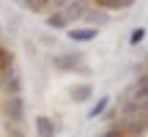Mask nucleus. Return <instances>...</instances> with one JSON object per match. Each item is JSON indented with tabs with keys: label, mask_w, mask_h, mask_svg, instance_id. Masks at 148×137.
<instances>
[{
	"label": "nucleus",
	"mask_w": 148,
	"mask_h": 137,
	"mask_svg": "<svg viewBox=\"0 0 148 137\" xmlns=\"http://www.w3.org/2000/svg\"><path fill=\"white\" fill-rule=\"evenodd\" d=\"M55 132H58V126L52 123L49 115H38L36 118V137H55Z\"/></svg>",
	"instance_id": "obj_7"
},
{
	"label": "nucleus",
	"mask_w": 148,
	"mask_h": 137,
	"mask_svg": "<svg viewBox=\"0 0 148 137\" xmlns=\"http://www.w3.org/2000/svg\"><path fill=\"white\" fill-rule=\"evenodd\" d=\"M52 66L55 68H60V71H85V66H82V52H58L52 58Z\"/></svg>",
	"instance_id": "obj_3"
},
{
	"label": "nucleus",
	"mask_w": 148,
	"mask_h": 137,
	"mask_svg": "<svg viewBox=\"0 0 148 137\" xmlns=\"http://www.w3.org/2000/svg\"><path fill=\"white\" fill-rule=\"evenodd\" d=\"M137 107H140V112H143V115H148V99H145V101H140Z\"/></svg>",
	"instance_id": "obj_18"
},
{
	"label": "nucleus",
	"mask_w": 148,
	"mask_h": 137,
	"mask_svg": "<svg viewBox=\"0 0 148 137\" xmlns=\"http://www.w3.org/2000/svg\"><path fill=\"white\" fill-rule=\"evenodd\" d=\"M132 99L137 101V104L148 99V74H145V77H140L137 82H134V88H132Z\"/></svg>",
	"instance_id": "obj_11"
},
{
	"label": "nucleus",
	"mask_w": 148,
	"mask_h": 137,
	"mask_svg": "<svg viewBox=\"0 0 148 137\" xmlns=\"http://www.w3.org/2000/svg\"><path fill=\"white\" fill-rule=\"evenodd\" d=\"M145 38V30L143 27H137V30H132V36H129V44H140Z\"/></svg>",
	"instance_id": "obj_15"
},
{
	"label": "nucleus",
	"mask_w": 148,
	"mask_h": 137,
	"mask_svg": "<svg viewBox=\"0 0 148 137\" xmlns=\"http://www.w3.org/2000/svg\"><path fill=\"white\" fill-rule=\"evenodd\" d=\"M96 8H104V11H121V8H132L134 0H93Z\"/></svg>",
	"instance_id": "obj_9"
},
{
	"label": "nucleus",
	"mask_w": 148,
	"mask_h": 137,
	"mask_svg": "<svg viewBox=\"0 0 148 137\" xmlns=\"http://www.w3.org/2000/svg\"><path fill=\"white\" fill-rule=\"evenodd\" d=\"M85 14H88V0H69L66 3V8H63V16H66V22H79V19H85Z\"/></svg>",
	"instance_id": "obj_4"
},
{
	"label": "nucleus",
	"mask_w": 148,
	"mask_h": 137,
	"mask_svg": "<svg viewBox=\"0 0 148 137\" xmlns=\"http://www.w3.org/2000/svg\"><path fill=\"white\" fill-rule=\"evenodd\" d=\"M101 137H129L126 132H123V129L121 126H118V129H107V132L104 134H101Z\"/></svg>",
	"instance_id": "obj_16"
},
{
	"label": "nucleus",
	"mask_w": 148,
	"mask_h": 137,
	"mask_svg": "<svg viewBox=\"0 0 148 137\" xmlns=\"http://www.w3.org/2000/svg\"><path fill=\"white\" fill-rule=\"evenodd\" d=\"M66 3H69V0H52V5H49V8H52V11H63Z\"/></svg>",
	"instance_id": "obj_17"
},
{
	"label": "nucleus",
	"mask_w": 148,
	"mask_h": 137,
	"mask_svg": "<svg viewBox=\"0 0 148 137\" xmlns=\"http://www.w3.org/2000/svg\"><path fill=\"white\" fill-rule=\"evenodd\" d=\"M90 96H93V85L90 82H79V85L71 88V99L74 101H88Z\"/></svg>",
	"instance_id": "obj_10"
},
{
	"label": "nucleus",
	"mask_w": 148,
	"mask_h": 137,
	"mask_svg": "<svg viewBox=\"0 0 148 137\" xmlns=\"http://www.w3.org/2000/svg\"><path fill=\"white\" fill-rule=\"evenodd\" d=\"M47 27H52V30H63V27H69V22H66L63 11H52V14H47Z\"/></svg>",
	"instance_id": "obj_12"
},
{
	"label": "nucleus",
	"mask_w": 148,
	"mask_h": 137,
	"mask_svg": "<svg viewBox=\"0 0 148 137\" xmlns=\"http://www.w3.org/2000/svg\"><path fill=\"white\" fill-rule=\"evenodd\" d=\"M0 88L5 90V96H19L22 93V77L14 66H5L0 71Z\"/></svg>",
	"instance_id": "obj_2"
},
{
	"label": "nucleus",
	"mask_w": 148,
	"mask_h": 137,
	"mask_svg": "<svg viewBox=\"0 0 148 137\" xmlns=\"http://www.w3.org/2000/svg\"><path fill=\"white\" fill-rule=\"evenodd\" d=\"M107 104H110V99H107V96H101V99L96 101L93 107H90V118H99V115H104V112H107Z\"/></svg>",
	"instance_id": "obj_14"
},
{
	"label": "nucleus",
	"mask_w": 148,
	"mask_h": 137,
	"mask_svg": "<svg viewBox=\"0 0 148 137\" xmlns=\"http://www.w3.org/2000/svg\"><path fill=\"white\" fill-rule=\"evenodd\" d=\"M85 22H88L90 27H101V25H107L110 22V11H104V8H88V14H85Z\"/></svg>",
	"instance_id": "obj_6"
},
{
	"label": "nucleus",
	"mask_w": 148,
	"mask_h": 137,
	"mask_svg": "<svg viewBox=\"0 0 148 137\" xmlns=\"http://www.w3.org/2000/svg\"><path fill=\"white\" fill-rule=\"evenodd\" d=\"M3 115L5 121L11 123H25V101H22V96H5L3 99Z\"/></svg>",
	"instance_id": "obj_1"
},
{
	"label": "nucleus",
	"mask_w": 148,
	"mask_h": 137,
	"mask_svg": "<svg viewBox=\"0 0 148 137\" xmlns=\"http://www.w3.org/2000/svg\"><path fill=\"white\" fill-rule=\"evenodd\" d=\"M66 36H69L71 41H82V44H85V41H93V38L99 36V30L88 25V27H74V30H66Z\"/></svg>",
	"instance_id": "obj_8"
},
{
	"label": "nucleus",
	"mask_w": 148,
	"mask_h": 137,
	"mask_svg": "<svg viewBox=\"0 0 148 137\" xmlns=\"http://www.w3.org/2000/svg\"><path fill=\"white\" fill-rule=\"evenodd\" d=\"M49 5H52V0H25V8L33 11V14H41V11H47Z\"/></svg>",
	"instance_id": "obj_13"
},
{
	"label": "nucleus",
	"mask_w": 148,
	"mask_h": 137,
	"mask_svg": "<svg viewBox=\"0 0 148 137\" xmlns=\"http://www.w3.org/2000/svg\"><path fill=\"white\" fill-rule=\"evenodd\" d=\"M121 129H123L129 137H140V134L148 129V118H145V121H140V118H123Z\"/></svg>",
	"instance_id": "obj_5"
}]
</instances>
